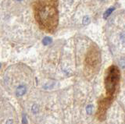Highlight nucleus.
<instances>
[{"label":"nucleus","instance_id":"nucleus-1","mask_svg":"<svg viewBox=\"0 0 125 124\" xmlns=\"http://www.w3.org/2000/svg\"><path fill=\"white\" fill-rule=\"evenodd\" d=\"M42 6H38L37 13L38 20L42 24L48 28H52L57 24L58 13L56 10V0H46Z\"/></svg>","mask_w":125,"mask_h":124},{"label":"nucleus","instance_id":"nucleus-2","mask_svg":"<svg viewBox=\"0 0 125 124\" xmlns=\"http://www.w3.org/2000/svg\"><path fill=\"white\" fill-rule=\"evenodd\" d=\"M26 91H27V87L25 85H19L17 90H16V95H17V97H21L23 96V95H25Z\"/></svg>","mask_w":125,"mask_h":124},{"label":"nucleus","instance_id":"nucleus-3","mask_svg":"<svg viewBox=\"0 0 125 124\" xmlns=\"http://www.w3.org/2000/svg\"><path fill=\"white\" fill-rule=\"evenodd\" d=\"M52 38H49V37H45L43 38V40H42V43L43 45H50L51 43H52Z\"/></svg>","mask_w":125,"mask_h":124},{"label":"nucleus","instance_id":"nucleus-4","mask_svg":"<svg viewBox=\"0 0 125 124\" xmlns=\"http://www.w3.org/2000/svg\"><path fill=\"white\" fill-rule=\"evenodd\" d=\"M113 10H114V8H113V7H112V8L109 9V10H107L106 11H105V12L104 13V14H103V17H104V19H107V17L112 13V12H113Z\"/></svg>","mask_w":125,"mask_h":124},{"label":"nucleus","instance_id":"nucleus-5","mask_svg":"<svg viewBox=\"0 0 125 124\" xmlns=\"http://www.w3.org/2000/svg\"><path fill=\"white\" fill-rule=\"evenodd\" d=\"M38 111H39V107L38 105H36V104L33 105L32 108H31V112H32L34 114H37Z\"/></svg>","mask_w":125,"mask_h":124},{"label":"nucleus","instance_id":"nucleus-6","mask_svg":"<svg viewBox=\"0 0 125 124\" xmlns=\"http://www.w3.org/2000/svg\"><path fill=\"white\" fill-rule=\"evenodd\" d=\"M92 110H93V106L92 105H88L86 107V112L88 115H91L92 113Z\"/></svg>","mask_w":125,"mask_h":124},{"label":"nucleus","instance_id":"nucleus-7","mask_svg":"<svg viewBox=\"0 0 125 124\" xmlns=\"http://www.w3.org/2000/svg\"><path fill=\"white\" fill-rule=\"evenodd\" d=\"M89 22H90V18H89V17H84V19H83V24H84V25H87V24H89Z\"/></svg>","mask_w":125,"mask_h":124},{"label":"nucleus","instance_id":"nucleus-8","mask_svg":"<svg viewBox=\"0 0 125 124\" xmlns=\"http://www.w3.org/2000/svg\"><path fill=\"white\" fill-rule=\"evenodd\" d=\"M22 121H23V124H27V118L25 117V115H23V120H22Z\"/></svg>","mask_w":125,"mask_h":124},{"label":"nucleus","instance_id":"nucleus-9","mask_svg":"<svg viewBox=\"0 0 125 124\" xmlns=\"http://www.w3.org/2000/svg\"><path fill=\"white\" fill-rule=\"evenodd\" d=\"M13 119H8L7 121H6V124H13Z\"/></svg>","mask_w":125,"mask_h":124},{"label":"nucleus","instance_id":"nucleus-10","mask_svg":"<svg viewBox=\"0 0 125 124\" xmlns=\"http://www.w3.org/2000/svg\"><path fill=\"white\" fill-rule=\"evenodd\" d=\"M122 40L124 42H125V33L122 34Z\"/></svg>","mask_w":125,"mask_h":124},{"label":"nucleus","instance_id":"nucleus-11","mask_svg":"<svg viewBox=\"0 0 125 124\" xmlns=\"http://www.w3.org/2000/svg\"><path fill=\"white\" fill-rule=\"evenodd\" d=\"M0 67H1V64H0Z\"/></svg>","mask_w":125,"mask_h":124},{"label":"nucleus","instance_id":"nucleus-12","mask_svg":"<svg viewBox=\"0 0 125 124\" xmlns=\"http://www.w3.org/2000/svg\"><path fill=\"white\" fill-rule=\"evenodd\" d=\"M18 1H20V0H18Z\"/></svg>","mask_w":125,"mask_h":124}]
</instances>
